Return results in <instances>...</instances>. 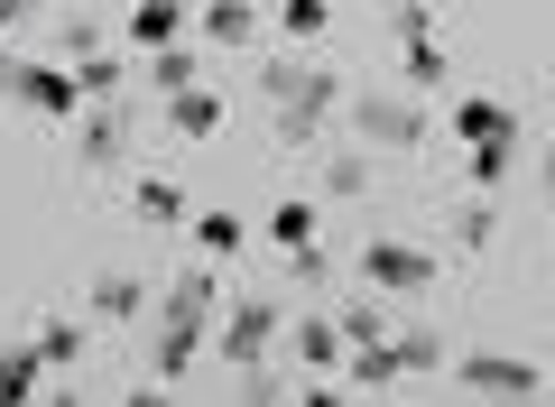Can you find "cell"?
I'll return each instance as SVG.
<instances>
[{"mask_svg":"<svg viewBox=\"0 0 555 407\" xmlns=\"http://www.w3.org/2000/svg\"><path fill=\"white\" fill-rule=\"evenodd\" d=\"M222 315V296H214V269H185L177 288H167V343H158V370L167 380H185L195 370V343H204V325Z\"/></svg>","mask_w":555,"mask_h":407,"instance_id":"6da1fadb","label":"cell"},{"mask_svg":"<svg viewBox=\"0 0 555 407\" xmlns=\"http://www.w3.org/2000/svg\"><path fill=\"white\" fill-rule=\"evenodd\" d=\"M0 93H20L28 112H47V120H75V112H83V84L65 75V65H10Z\"/></svg>","mask_w":555,"mask_h":407,"instance_id":"7a4b0ae2","label":"cell"},{"mask_svg":"<svg viewBox=\"0 0 555 407\" xmlns=\"http://www.w3.org/2000/svg\"><path fill=\"white\" fill-rule=\"evenodd\" d=\"M269 93H287V112H278V130H287V139H306V130H315L324 112H334V93H343V84H334V75H278Z\"/></svg>","mask_w":555,"mask_h":407,"instance_id":"3957f363","label":"cell"},{"mask_svg":"<svg viewBox=\"0 0 555 407\" xmlns=\"http://www.w3.org/2000/svg\"><path fill=\"white\" fill-rule=\"evenodd\" d=\"M361 278H371V288H426L436 259L408 251V241H371V251H361Z\"/></svg>","mask_w":555,"mask_h":407,"instance_id":"277c9868","label":"cell"},{"mask_svg":"<svg viewBox=\"0 0 555 407\" xmlns=\"http://www.w3.org/2000/svg\"><path fill=\"white\" fill-rule=\"evenodd\" d=\"M463 380H473L481 398H528V389H537V361H500V352H473V361H463Z\"/></svg>","mask_w":555,"mask_h":407,"instance_id":"5b68a950","label":"cell"},{"mask_svg":"<svg viewBox=\"0 0 555 407\" xmlns=\"http://www.w3.org/2000/svg\"><path fill=\"white\" fill-rule=\"evenodd\" d=\"M269 343H278V306H232V325H222V352H232V361L250 370Z\"/></svg>","mask_w":555,"mask_h":407,"instance_id":"8992f818","label":"cell"},{"mask_svg":"<svg viewBox=\"0 0 555 407\" xmlns=\"http://www.w3.org/2000/svg\"><path fill=\"white\" fill-rule=\"evenodd\" d=\"M185 28V0H139L130 10V47H177Z\"/></svg>","mask_w":555,"mask_h":407,"instance_id":"52a82bcc","label":"cell"},{"mask_svg":"<svg viewBox=\"0 0 555 407\" xmlns=\"http://www.w3.org/2000/svg\"><path fill=\"white\" fill-rule=\"evenodd\" d=\"M204 38H214V47H250L259 38V10H250V0H214V10H204Z\"/></svg>","mask_w":555,"mask_h":407,"instance_id":"ba28073f","label":"cell"},{"mask_svg":"<svg viewBox=\"0 0 555 407\" xmlns=\"http://www.w3.org/2000/svg\"><path fill=\"white\" fill-rule=\"evenodd\" d=\"M454 130H463V139H518V120H509V102L473 93V102H463V112H454Z\"/></svg>","mask_w":555,"mask_h":407,"instance_id":"9c48e42d","label":"cell"},{"mask_svg":"<svg viewBox=\"0 0 555 407\" xmlns=\"http://www.w3.org/2000/svg\"><path fill=\"white\" fill-rule=\"evenodd\" d=\"M75 84H83V102H120V84H130V56H102V47H93V56L75 65Z\"/></svg>","mask_w":555,"mask_h":407,"instance_id":"30bf717a","label":"cell"},{"mask_svg":"<svg viewBox=\"0 0 555 407\" xmlns=\"http://www.w3.org/2000/svg\"><path fill=\"white\" fill-rule=\"evenodd\" d=\"M38 343H28V352H0V407H20V398H38Z\"/></svg>","mask_w":555,"mask_h":407,"instance_id":"8fae6325","label":"cell"},{"mask_svg":"<svg viewBox=\"0 0 555 407\" xmlns=\"http://www.w3.org/2000/svg\"><path fill=\"white\" fill-rule=\"evenodd\" d=\"M120 139H130V120H120V102H102V112H93V130H83V157H93V167H112V157H120Z\"/></svg>","mask_w":555,"mask_h":407,"instance_id":"7c38bea8","label":"cell"},{"mask_svg":"<svg viewBox=\"0 0 555 407\" xmlns=\"http://www.w3.org/2000/svg\"><path fill=\"white\" fill-rule=\"evenodd\" d=\"M177 130H185V139L222 130V93H195V84H185V93H177Z\"/></svg>","mask_w":555,"mask_h":407,"instance_id":"4fadbf2b","label":"cell"},{"mask_svg":"<svg viewBox=\"0 0 555 407\" xmlns=\"http://www.w3.org/2000/svg\"><path fill=\"white\" fill-rule=\"evenodd\" d=\"M352 120L371 139H416V112H398V102H352Z\"/></svg>","mask_w":555,"mask_h":407,"instance_id":"5bb4252c","label":"cell"},{"mask_svg":"<svg viewBox=\"0 0 555 407\" xmlns=\"http://www.w3.org/2000/svg\"><path fill=\"white\" fill-rule=\"evenodd\" d=\"M93 306H102V315H120V325H130V315L149 306V288H139V278H93Z\"/></svg>","mask_w":555,"mask_h":407,"instance_id":"9a60e30c","label":"cell"},{"mask_svg":"<svg viewBox=\"0 0 555 407\" xmlns=\"http://www.w3.org/2000/svg\"><path fill=\"white\" fill-rule=\"evenodd\" d=\"M379 352H389V370H436V361H444L436 333H398V343H379Z\"/></svg>","mask_w":555,"mask_h":407,"instance_id":"2e32d148","label":"cell"},{"mask_svg":"<svg viewBox=\"0 0 555 407\" xmlns=\"http://www.w3.org/2000/svg\"><path fill=\"white\" fill-rule=\"evenodd\" d=\"M278 28H287V38H324L334 10H324V0H278Z\"/></svg>","mask_w":555,"mask_h":407,"instance_id":"e0dca14e","label":"cell"},{"mask_svg":"<svg viewBox=\"0 0 555 407\" xmlns=\"http://www.w3.org/2000/svg\"><path fill=\"white\" fill-rule=\"evenodd\" d=\"M297 352H306L315 370H334V352H343V325H324V315H315V325H297Z\"/></svg>","mask_w":555,"mask_h":407,"instance_id":"ac0fdd59","label":"cell"},{"mask_svg":"<svg viewBox=\"0 0 555 407\" xmlns=\"http://www.w3.org/2000/svg\"><path fill=\"white\" fill-rule=\"evenodd\" d=\"M130 204H139V222H177V214H185V204H177V186H167V176H149V186H139Z\"/></svg>","mask_w":555,"mask_h":407,"instance_id":"d6986e66","label":"cell"},{"mask_svg":"<svg viewBox=\"0 0 555 407\" xmlns=\"http://www.w3.org/2000/svg\"><path fill=\"white\" fill-rule=\"evenodd\" d=\"M195 241H204V259H232V251H241V222H232V214H204Z\"/></svg>","mask_w":555,"mask_h":407,"instance_id":"ffe728a7","label":"cell"},{"mask_svg":"<svg viewBox=\"0 0 555 407\" xmlns=\"http://www.w3.org/2000/svg\"><path fill=\"white\" fill-rule=\"evenodd\" d=\"M149 56H158V65H149V75H158L167 93H185V84H195V56H185V47H149Z\"/></svg>","mask_w":555,"mask_h":407,"instance_id":"44dd1931","label":"cell"},{"mask_svg":"<svg viewBox=\"0 0 555 407\" xmlns=\"http://www.w3.org/2000/svg\"><path fill=\"white\" fill-rule=\"evenodd\" d=\"M454 241H463V251H481V241H491V194H473V204L454 214Z\"/></svg>","mask_w":555,"mask_h":407,"instance_id":"7402d4cb","label":"cell"},{"mask_svg":"<svg viewBox=\"0 0 555 407\" xmlns=\"http://www.w3.org/2000/svg\"><path fill=\"white\" fill-rule=\"evenodd\" d=\"M75 352H83V333H75V325H47V333H38V361H47V370H65Z\"/></svg>","mask_w":555,"mask_h":407,"instance_id":"603a6c76","label":"cell"},{"mask_svg":"<svg viewBox=\"0 0 555 407\" xmlns=\"http://www.w3.org/2000/svg\"><path fill=\"white\" fill-rule=\"evenodd\" d=\"M306 232H315V214H306V204H278L269 241H287V251H306Z\"/></svg>","mask_w":555,"mask_h":407,"instance_id":"cb8c5ba5","label":"cell"},{"mask_svg":"<svg viewBox=\"0 0 555 407\" xmlns=\"http://www.w3.org/2000/svg\"><path fill=\"white\" fill-rule=\"evenodd\" d=\"M379 333H389V315H379V306H352V315H343V343H379Z\"/></svg>","mask_w":555,"mask_h":407,"instance_id":"d4e9b609","label":"cell"},{"mask_svg":"<svg viewBox=\"0 0 555 407\" xmlns=\"http://www.w3.org/2000/svg\"><path fill=\"white\" fill-rule=\"evenodd\" d=\"M324 194H361V157H334L324 167Z\"/></svg>","mask_w":555,"mask_h":407,"instance_id":"484cf974","label":"cell"},{"mask_svg":"<svg viewBox=\"0 0 555 407\" xmlns=\"http://www.w3.org/2000/svg\"><path fill=\"white\" fill-rule=\"evenodd\" d=\"M38 10H47V0H0V28H28Z\"/></svg>","mask_w":555,"mask_h":407,"instance_id":"4316f807","label":"cell"},{"mask_svg":"<svg viewBox=\"0 0 555 407\" xmlns=\"http://www.w3.org/2000/svg\"><path fill=\"white\" fill-rule=\"evenodd\" d=\"M10 65H20V56H0V84H10Z\"/></svg>","mask_w":555,"mask_h":407,"instance_id":"83f0119b","label":"cell"},{"mask_svg":"<svg viewBox=\"0 0 555 407\" xmlns=\"http://www.w3.org/2000/svg\"><path fill=\"white\" fill-rule=\"evenodd\" d=\"M546 186H555V149H546Z\"/></svg>","mask_w":555,"mask_h":407,"instance_id":"f1b7e54d","label":"cell"}]
</instances>
